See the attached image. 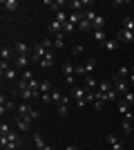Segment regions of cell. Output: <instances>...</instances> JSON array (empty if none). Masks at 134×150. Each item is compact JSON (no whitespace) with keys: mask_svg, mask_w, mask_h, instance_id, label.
<instances>
[{"mask_svg":"<svg viewBox=\"0 0 134 150\" xmlns=\"http://www.w3.org/2000/svg\"><path fill=\"white\" fill-rule=\"evenodd\" d=\"M76 74H78V76H83V79L87 76V72H85V65H76Z\"/></svg>","mask_w":134,"mask_h":150,"instance_id":"ab89813d","label":"cell"},{"mask_svg":"<svg viewBox=\"0 0 134 150\" xmlns=\"http://www.w3.org/2000/svg\"><path fill=\"white\" fill-rule=\"evenodd\" d=\"M112 150H125V144H123L121 139H119L116 144H112Z\"/></svg>","mask_w":134,"mask_h":150,"instance_id":"60d3db41","label":"cell"},{"mask_svg":"<svg viewBox=\"0 0 134 150\" xmlns=\"http://www.w3.org/2000/svg\"><path fill=\"white\" fill-rule=\"evenodd\" d=\"M78 29H81V31H94V25H92V20H87V18L83 16V20H81Z\"/></svg>","mask_w":134,"mask_h":150,"instance_id":"cb8c5ba5","label":"cell"},{"mask_svg":"<svg viewBox=\"0 0 134 150\" xmlns=\"http://www.w3.org/2000/svg\"><path fill=\"white\" fill-rule=\"evenodd\" d=\"M83 65H85V72H87V76H89V74H92V72L96 69V58H87Z\"/></svg>","mask_w":134,"mask_h":150,"instance_id":"83f0119b","label":"cell"},{"mask_svg":"<svg viewBox=\"0 0 134 150\" xmlns=\"http://www.w3.org/2000/svg\"><path fill=\"white\" fill-rule=\"evenodd\" d=\"M29 119H32V121H38V119H40V112L36 110V108H34L32 112H29Z\"/></svg>","mask_w":134,"mask_h":150,"instance_id":"f35d334b","label":"cell"},{"mask_svg":"<svg viewBox=\"0 0 134 150\" xmlns=\"http://www.w3.org/2000/svg\"><path fill=\"white\" fill-rule=\"evenodd\" d=\"M9 132H11V125L2 121V125H0V137H5V134H9Z\"/></svg>","mask_w":134,"mask_h":150,"instance_id":"e575fe53","label":"cell"},{"mask_svg":"<svg viewBox=\"0 0 134 150\" xmlns=\"http://www.w3.org/2000/svg\"><path fill=\"white\" fill-rule=\"evenodd\" d=\"M69 96L74 101H76L78 108H85L87 103H85V96H87V90L85 88H78V85H74V88H69Z\"/></svg>","mask_w":134,"mask_h":150,"instance_id":"7a4b0ae2","label":"cell"},{"mask_svg":"<svg viewBox=\"0 0 134 150\" xmlns=\"http://www.w3.org/2000/svg\"><path fill=\"white\" fill-rule=\"evenodd\" d=\"M121 130L125 132V134H130V132H134V125H132V121L123 119V121H121Z\"/></svg>","mask_w":134,"mask_h":150,"instance_id":"f1b7e54d","label":"cell"},{"mask_svg":"<svg viewBox=\"0 0 134 150\" xmlns=\"http://www.w3.org/2000/svg\"><path fill=\"white\" fill-rule=\"evenodd\" d=\"M63 150H78V146H74V144H69V146H65Z\"/></svg>","mask_w":134,"mask_h":150,"instance_id":"7bdbcfd3","label":"cell"},{"mask_svg":"<svg viewBox=\"0 0 134 150\" xmlns=\"http://www.w3.org/2000/svg\"><path fill=\"white\" fill-rule=\"evenodd\" d=\"M103 47H105L107 52H116V50H119V38H109V40L103 45Z\"/></svg>","mask_w":134,"mask_h":150,"instance_id":"d4e9b609","label":"cell"},{"mask_svg":"<svg viewBox=\"0 0 134 150\" xmlns=\"http://www.w3.org/2000/svg\"><path fill=\"white\" fill-rule=\"evenodd\" d=\"M29 63H32V56H16L13 58V67L18 69V72H25Z\"/></svg>","mask_w":134,"mask_h":150,"instance_id":"9c48e42d","label":"cell"},{"mask_svg":"<svg viewBox=\"0 0 134 150\" xmlns=\"http://www.w3.org/2000/svg\"><path fill=\"white\" fill-rule=\"evenodd\" d=\"M0 58H2V61L5 63H13V50L11 47H2V50H0Z\"/></svg>","mask_w":134,"mask_h":150,"instance_id":"9a60e30c","label":"cell"},{"mask_svg":"<svg viewBox=\"0 0 134 150\" xmlns=\"http://www.w3.org/2000/svg\"><path fill=\"white\" fill-rule=\"evenodd\" d=\"M132 150H134V144H132Z\"/></svg>","mask_w":134,"mask_h":150,"instance_id":"f6af8a7d","label":"cell"},{"mask_svg":"<svg viewBox=\"0 0 134 150\" xmlns=\"http://www.w3.org/2000/svg\"><path fill=\"white\" fill-rule=\"evenodd\" d=\"M32 110H34V108L29 105V103H27V101H22V103H20V105L16 108V112H18L20 117H29V112H32Z\"/></svg>","mask_w":134,"mask_h":150,"instance_id":"e0dca14e","label":"cell"},{"mask_svg":"<svg viewBox=\"0 0 134 150\" xmlns=\"http://www.w3.org/2000/svg\"><path fill=\"white\" fill-rule=\"evenodd\" d=\"M58 34H63V25H60L58 20H51L49 23V36L54 38V36H58Z\"/></svg>","mask_w":134,"mask_h":150,"instance_id":"2e32d148","label":"cell"},{"mask_svg":"<svg viewBox=\"0 0 134 150\" xmlns=\"http://www.w3.org/2000/svg\"><path fill=\"white\" fill-rule=\"evenodd\" d=\"M112 85H114V90L119 92V96H123V94L128 92V79H119V76H112Z\"/></svg>","mask_w":134,"mask_h":150,"instance_id":"52a82bcc","label":"cell"},{"mask_svg":"<svg viewBox=\"0 0 134 150\" xmlns=\"http://www.w3.org/2000/svg\"><path fill=\"white\" fill-rule=\"evenodd\" d=\"M47 47H45L43 43H38V45H34V50H32V63H40L45 56H47Z\"/></svg>","mask_w":134,"mask_h":150,"instance_id":"5b68a950","label":"cell"},{"mask_svg":"<svg viewBox=\"0 0 134 150\" xmlns=\"http://www.w3.org/2000/svg\"><path fill=\"white\" fill-rule=\"evenodd\" d=\"M130 74H132V69H130L128 65H121V67H119V72H116V76H119V79H130Z\"/></svg>","mask_w":134,"mask_h":150,"instance_id":"4316f807","label":"cell"},{"mask_svg":"<svg viewBox=\"0 0 134 150\" xmlns=\"http://www.w3.org/2000/svg\"><path fill=\"white\" fill-rule=\"evenodd\" d=\"M32 50H34V47H29V45L22 43V40H18V43L13 45V52H16V56H32Z\"/></svg>","mask_w":134,"mask_h":150,"instance_id":"ba28073f","label":"cell"},{"mask_svg":"<svg viewBox=\"0 0 134 150\" xmlns=\"http://www.w3.org/2000/svg\"><path fill=\"white\" fill-rule=\"evenodd\" d=\"M2 9L5 11H16L18 9V0H2Z\"/></svg>","mask_w":134,"mask_h":150,"instance_id":"ffe728a7","label":"cell"},{"mask_svg":"<svg viewBox=\"0 0 134 150\" xmlns=\"http://www.w3.org/2000/svg\"><path fill=\"white\" fill-rule=\"evenodd\" d=\"M40 65V69H47V67H51V65H54V50H49L47 52V56L43 58V61L38 63Z\"/></svg>","mask_w":134,"mask_h":150,"instance_id":"5bb4252c","label":"cell"},{"mask_svg":"<svg viewBox=\"0 0 134 150\" xmlns=\"http://www.w3.org/2000/svg\"><path fill=\"white\" fill-rule=\"evenodd\" d=\"M63 74H65V83H67L69 88H74V76H76V67H74L69 61H65V63H63Z\"/></svg>","mask_w":134,"mask_h":150,"instance_id":"3957f363","label":"cell"},{"mask_svg":"<svg viewBox=\"0 0 134 150\" xmlns=\"http://www.w3.org/2000/svg\"><path fill=\"white\" fill-rule=\"evenodd\" d=\"M67 20H69V23H72V25H81V20H83V13H78V11H72L69 13V18H67Z\"/></svg>","mask_w":134,"mask_h":150,"instance_id":"484cf974","label":"cell"},{"mask_svg":"<svg viewBox=\"0 0 134 150\" xmlns=\"http://www.w3.org/2000/svg\"><path fill=\"white\" fill-rule=\"evenodd\" d=\"M132 74H134V65H132Z\"/></svg>","mask_w":134,"mask_h":150,"instance_id":"ee69618b","label":"cell"},{"mask_svg":"<svg viewBox=\"0 0 134 150\" xmlns=\"http://www.w3.org/2000/svg\"><path fill=\"white\" fill-rule=\"evenodd\" d=\"M85 103H94V92H87V96H85Z\"/></svg>","mask_w":134,"mask_h":150,"instance_id":"b9f144b4","label":"cell"},{"mask_svg":"<svg viewBox=\"0 0 134 150\" xmlns=\"http://www.w3.org/2000/svg\"><path fill=\"white\" fill-rule=\"evenodd\" d=\"M0 74H2V79H7V81H16L20 72H18V69H16V67L11 65V67H7L5 72H0Z\"/></svg>","mask_w":134,"mask_h":150,"instance_id":"4fadbf2b","label":"cell"},{"mask_svg":"<svg viewBox=\"0 0 134 150\" xmlns=\"http://www.w3.org/2000/svg\"><path fill=\"white\" fill-rule=\"evenodd\" d=\"M119 43H132L134 45V31H128V29H123L121 27V31H119Z\"/></svg>","mask_w":134,"mask_h":150,"instance_id":"30bf717a","label":"cell"},{"mask_svg":"<svg viewBox=\"0 0 134 150\" xmlns=\"http://www.w3.org/2000/svg\"><path fill=\"white\" fill-rule=\"evenodd\" d=\"M13 125H16L20 132H29V130H32V119H29V117H20V114H16V117H13Z\"/></svg>","mask_w":134,"mask_h":150,"instance_id":"277c9868","label":"cell"},{"mask_svg":"<svg viewBox=\"0 0 134 150\" xmlns=\"http://www.w3.org/2000/svg\"><path fill=\"white\" fill-rule=\"evenodd\" d=\"M85 5H89V0H72L69 2V7L74 9V11H78V13H81V9H83Z\"/></svg>","mask_w":134,"mask_h":150,"instance_id":"7402d4cb","label":"cell"},{"mask_svg":"<svg viewBox=\"0 0 134 150\" xmlns=\"http://www.w3.org/2000/svg\"><path fill=\"white\" fill-rule=\"evenodd\" d=\"M34 79V72L32 69H25V72H22V81H32Z\"/></svg>","mask_w":134,"mask_h":150,"instance_id":"74e56055","label":"cell"},{"mask_svg":"<svg viewBox=\"0 0 134 150\" xmlns=\"http://www.w3.org/2000/svg\"><path fill=\"white\" fill-rule=\"evenodd\" d=\"M92 36H94V43H98V45L107 43V38H105V31H103V29H94V31H92Z\"/></svg>","mask_w":134,"mask_h":150,"instance_id":"ac0fdd59","label":"cell"},{"mask_svg":"<svg viewBox=\"0 0 134 150\" xmlns=\"http://www.w3.org/2000/svg\"><path fill=\"white\" fill-rule=\"evenodd\" d=\"M92 25H94V29H103V27H105V16H103V13H96L94 20H92Z\"/></svg>","mask_w":134,"mask_h":150,"instance_id":"d6986e66","label":"cell"},{"mask_svg":"<svg viewBox=\"0 0 134 150\" xmlns=\"http://www.w3.org/2000/svg\"><path fill=\"white\" fill-rule=\"evenodd\" d=\"M85 90H87V92H96V90H98V81L94 79V74L85 76Z\"/></svg>","mask_w":134,"mask_h":150,"instance_id":"7c38bea8","label":"cell"},{"mask_svg":"<svg viewBox=\"0 0 134 150\" xmlns=\"http://www.w3.org/2000/svg\"><path fill=\"white\" fill-rule=\"evenodd\" d=\"M22 144L20 141V134L18 132H9V134H5V137H0V146H2V150H18V146Z\"/></svg>","mask_w":134,"mask_h":150,"instance_id":"6da1fadb","label":"cell"},{"mask_svg":"<svg viewBox=\"0 0 134 150\" xmlns=\"http://www.w3.org/2000/svg\"><path fill=\"white\" fill-rule=\"evenodd\" d=\"M132 110H134V108H132Z\"/></svg>","mask_w":134,"mask_h":150,"instance_id":"bcb514c9","label":"cell"},{"mask_svg":"<svg viewBox=\"0 0 134 150\" xmlns=\"http://www.w3.org/2000/svg\"><path fill=\"white\" fill-rule=\"evenodd\" d=\"M67 18H69V13L60 9V11H56V18H54V20H58L60 25H65V23H67Z\"/></svg>","mask_w":134,"mask_h":150,"instance_id":"4dcf8cb0","label":"cell"},{"mask_svg":"<svg viewBox=\"0 0 134 150\" xmlns=\"http://www.w3.org/2000/svg\"><path fill=\"white\" fill-rule=\"evenodd\" d=\"M7 110H13V101L2 94V96H0V114H5Z\"/></svg>","mask_w":134,"mask_h":150,"instance_id":"8fae6325","label":"cell"},{"mask_svg":"<svg viewBox=\"0 0 134 150\" xmlns=\"http://www.w3.org/2000/svg\"><path fill=\"white\" fill-rule=\"evenodd\" d=\"M112 88H114V85H112L109 81H101V83H98V92H103V94H107Z\"/></svg>","mask_w":134,"mask_h":150,"instance_id":"1f68e13d","label":"cell"},{"mask_svg":"<svg viewBox=\"0 0 134 150\" xmlns=\"http://www.w3.org/2000/svg\"><path fill=\"white\" fill-rule=\"evenodd\" d=\"M34 144H36V150H47L49 144H45V139L40 134H34Z\"/></svg>","mask_w":134,"mask_h":150,"instance_id":"44dd1931","label":"cell"},{"mask_svg":"<svg viewBox=\"0 0 134 150\" xmlns=\"http://www.w3.org/2000/svg\"><path fill=\"white\" fill-rule=\"evenodd\" d=\"M51 83L49 81H40V94H51Z\"/></svg>","mask_w":134,"mask_h":150,"instance_id":"d6a6232c","label":"cell"},{"mask_svg":"<svg viewBox=\"0 0 134 150\" xmlns=\"http://www.w3.org/2000/svg\"><path fill=\"white\" fill-rule=\"evenodd\" d=\"M69 94H63V99H60V103H56V112L60 114V117H67V112H69Z\"/></svg>","mask_w":134,"mask_h":150,"instance_id":"8992f818","label":"cell"},{"mask_svg":"<svg viewBox=\"0 0 134 150\" xmlns=\"http://www.w3.org/2000/svg\"><path fill=\"white\" fill-rule=\"evenodd\" d=\"M65 34H58V36H54V50H63L65 47Z\"/></svg>","mask_w":134,"mask_h":150,"instance_id":"603a6c76","label":"cell"},{"mask_svg":"<svg viewBox=\"0 0 134 150\" xmlns=\"http://www.w3.org/2000/svg\"><path fill=\"white\" fill-rule=\"evenodd\" d=\"M40 103H45V105L54 103V101H51V94H40Z\"/></svg>","mask_w":134,"mask_h":150,"instance_id":"8d00e7d4","label":"cell"},{"mask_svg":"<svg viewBox=\"0 0 134 150\" xmlns=\"http://www.w3.org/2000/svg\"><path fill=\"white\" fill-rule=\"evenodd\" d=\"M121 99H123V101H125V103H128V105H130V108H134V92H132V90H128V92L123 94Z\"/></svg>","mask_w":134,"mask_h":150,"instance_id":"f546056e","label":"cell"},{"mask_svg":"<svg viewBox=\"0 0 134 150\" xmlns=\"http://www.w3.org/2000/svg\"><path fill=\"white\" fill-rule=\"evenodd\" d=\"M83 52H85V47H83V45H74V47H72V54H74V56H81Z\"/></svg>","mask_w":134,"mask_h":150,"instance_id":"d590c367","label":"cell"},{"mask_svg":"<svg viewBox=\"0 0 134 150\" xmlns=\"http://www.w3.org/2000/svg\"><path fill=\"white\" fill-rule=\"evenodd\" d=\"M74 29H76V25H72L69 20H67V23H65V25H63V34H65V36H69V34H72V31H74Z\"/></svg>","mask_w":134,"mask_h":150,"instance_id":"836d02e7","label":"cell"}]
</instances>
